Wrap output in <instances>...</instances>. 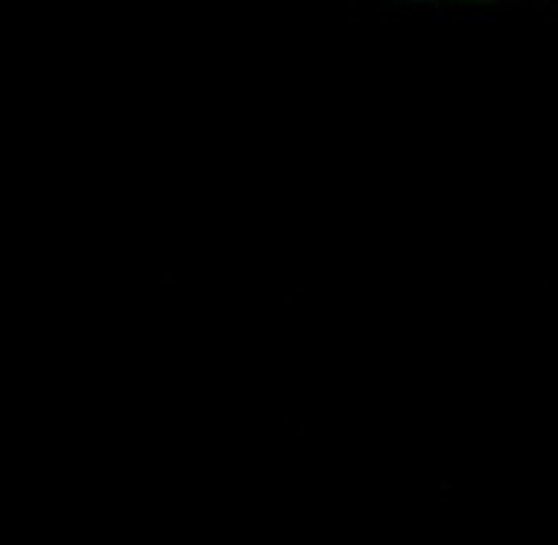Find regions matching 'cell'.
<instances>
[{"mask_svg":"<svg viewBox=\"0 0 558 545\" xmlns=\"http://www.w3.org/2000/svg\"><path fill=\"white\" fill-rule=\"evenodd\" d=\"M466 22H496V14H487V11H466Z\"/></svg>","mask_w":558,"mask_h":545,"instance_id":"obj_1","label":"cell"},{"mask_svg":"<svg viewBox=\"0 0 558 545\" xmlns=\"http://www.w3.org/2000/svg\"><path fill=\"white\" fill-rule=\"evenodd\" d=\"M433 19L436 22H447V19H450V14H447L441 6H436V9H433Z\"/></svg>","mask_w":558,"mask_h":545,"instance_id":"obj_3","label":"cell"},{"mask_svg":"<svg viewBox=\"0 0 558 545\" xmlns=\"http://www.w3.org/2000/svg\"><path fill=\"white\" fill-rule=\"evenodd\" d=\"M373 9L376 11H398V6L392 0H373Z\"/></svg>","mask_w":558,"mask_h":545,"instance_id":"obj_2","label":"cell"}]
</instances>
